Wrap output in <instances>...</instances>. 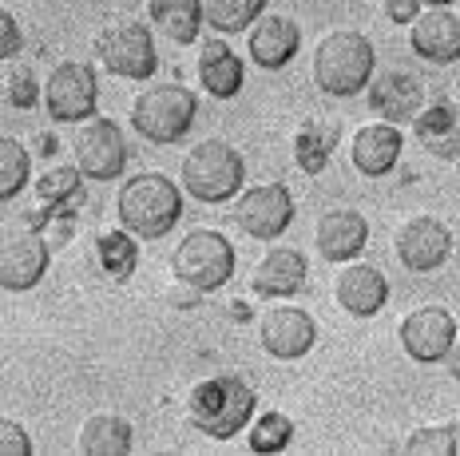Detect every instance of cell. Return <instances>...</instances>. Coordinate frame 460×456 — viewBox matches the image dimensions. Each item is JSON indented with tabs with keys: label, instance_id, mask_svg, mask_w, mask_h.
Returning a JSON list of instances; mask_svg holds the SVG:
<instances>
[{
	"label": "cell",
	"instance_id": "obj_1",
	"mask_svg": "<svg viewBox=\"0 0 460 456\" xmlns=\"http://www.w3.org/2000/svg\"><path fill=\"white\" fill-rule=\"evenodd\" d=\"M115 215H119L123 231L136 239H167L183 218V187L163 171H139L128 183H119Z\"/></svg>",
	"mask_w": 460,
	"mask_h": 456
},
{
	"label": "cell",
	"instance_id": "obj_2",
	"mask_svg": "<svg viewBox=\"0 0 460 456\" xmlns=\"http://www.w3.org/2000/svg\"><path fill=\"white\" fill-rule=\"evenodd\" d=\"M258 405V393L246 377L238 373H215L199 381L187 397V421L210 441H230L251 425Z\"/></svg>",
	"mask_w": 460,
	"mask_h": 456
},
{
	"label": "cell",
	"instance_id": "obj_3",
	"mask_svg": "<svg viewBox=\"0 0 460 456\" xmlns=\"http://www.w3.org/2000/svg\"><path fill=\"white\" fill-rule=\"evenodd\" d=\"M373 72H377V52L366 32L338 28L322 36L314 48V83L333 100H353L358 92H366Z\"/></svg>",
	"mask_w": 460,
	"mask_h": 456
},
{
	"label": "cell",
	"instance_id": "obj_4",
	"mask_svg": "<svg viewBox=\"0 0 460 456\" xmlns=\"http://www.w3.org/2000/svg\"><path fill=\"white\" fill-rule=\"evenodd\" d=\"M179 183L195 203L218 206L230 203L246 183V163L226 139H203L183 155V171H179Z\"/></svg>",
	"mask_w": 460,
	"mask_h": 456
},
{
	"label": "cell",
	"instance_id": "obj_5",
	"mask_svg": "<svg viewBox=\"0 0 460 456\" xmlns=\"http://www.w3.org/2000/svg\"><path fill=\"white\" fill-rule=\"evenodd\" d=\"M234 242L223 231H190L183 242L171 250V274L179 278V286L195 290V294H215L234 278Z\"/></svg>",
	"mask_w": 460,
	"mask_h": 456
},
{
	"label": "cell",
	"instance_id": "obj_6",
	"mask_svg": "<svg viewBox=\"0 0 460 456\" xmlns=\"http://www.w3.org/2000/svg\"><path fill=\"white\" fill-rule=\"evenodd\" d=\"M195 116H199V100L183 83L143 88L136 103H131V127L147 144H179V139H187L190 127H195Z\"/></svg>",
	"mask_w": 460,
	"mask_h": 456
},
{
	"label": "cell",
	"instance_id": "obj_7",
	"mask_svg": "<svg viewBox=\"0 0 460 456\" xmlns=\"http://www.w3.org/2000/svg\"><path fill=\"white\" fill-rule=\"evenodd\" d=\"M72 155L84 179L95 183H115L128 171V136L115 119H103L100 111L75 123L72 131Z\"/></svg>",
	"mask_w": 460,
	"mask_h": 456
},
{
	"label": "cell",
	"instance_id": "obj_8",
	"mask_svg": "<svg viewBox=\"0 0 460 456\" xmlns=\"http://www.w3.org/2000/svg\"><path fill=\"white\" fill-rule=\"evenodd\" d=\"M95 60L123 80H151L159 68L155 36L139 21H111L95 36Z\"/></svg>",
	"mask_w": 460,
	"mask_h": 456
},
{
	"label": "cell",
	"instance_id": "obj_9",
	"mask_svg": "<svg viewBox=\"0 0 460 456\" xmlns=\"http://www.w3.org/2000/svg\"><path fill=\"white\" fill-rule=\"evenodd\" d=\"M40 96H44V108L52 119L80 123V119L95 116V108H100V75L84 60H64L48 72Z\"/></svg>",
	"mask_w": 460,
	"mask_h": 456
},
{
	"label": "cell",
	"instance_id": "obj_10",
	"mask_svg": "<svg viewBox=\"0 0 460 456\" xmlns=\"http://www.w3.org/2000/svg\"><path fill=\"white\" fill-rule=\"evenodd\" d=\"M48 274V242L32 223H13L0 231V290L24 294Z\"/></svg>",
	"mask_w": 460,
	"mask_h": 456
},
{
	"label": "cell",
	"instance_id": "obj_11",
	"mask_svg": "<svg viewBox=\"0 0 460 456\" xmlns=\"http://www.w3.org/2000/svg\"><path fill=\"white\" fill-rule=\"evenodd\" d=\"M234 223L243 234L258 242H274L290 231L294 223V195L286 183H258L251 191L238 195L234 203Z\"/></svg>",
	"mask_w": 460,
	"mask_h": 456
},
{
	"label": "cell",
	"instance_id": "obj_12",
	"mask_svg": "<svg viewBox=\"0 0 460 456\" xmlns=\"http://www.w3.org/2000/svg\"><path fill=\"white\" fill-rule=\"evenodd\" d=\"M456 318L445 306H420L413 313H405L397 326V341L405 349V357H413L417 365H437L448 357L456 341Z\"/></svg>",
	"mask_w": 460,
	"mask_h": 456
},
{
	"label": "cell",
	"instance_id": "obj_13",
	"mask_svg": "<svg viewBox=\"0 0 460 456\" xmlns=\"http://www.w3.org/2000/svg\"><path fill=\"white\" fill-rule=\"evenodd\" d=\"M453 254V231L433 215H413L409 223H401L397 231V259L405 270L429 274L440 270Z\"/></svg>",
	"mask_w": 460,
	"mask_h": 456
},
{
	"label": "cell",
	"instance_id": "obj_14",
	"mask_svg": "<svg viewBox=\"0 0 460 456\" xmlns=\"http://www.w3.org/2000/svg\"><path fill=\"white\" fill-rule=\"evenodd\" d=\"M258 346L278 361H298L318 346V321L298 306L266 310L258 321Z\"/></svg>",
	"mask_w": 460,
	"mask_h": 456
},
{
	"label": "cell",
	"instance_id": "obj_15",
	"mask_svg": "<svg viewBox=\"0 0 460 456\" xmlns=\"http://www.w3.org/2000/svg\"><path fill=\"white\" fill-rule=\"evenodd\" d=\"M333 302L349 318H373L389 302V278L369 262H341L338 278H333Z\"/></svg>",
	"mask_w": 460,
	"mask_h": 456
},
{
	"label": "cell",
	"instance_id": "obj_16",
	"mask_svg": "<svg viewBox=\"0 0 460 456\" xmlns=\"http://www.w3.org/2000/svg\"><path fill=\"white\" fill-rule=\"evenodd\" d=\"M298 48H302V28H298V21H290V16L262 13L251 32H246V52H251V60L266 72L286 68V64L298 56Z\"/></svg>",
	"mask_w": 460,
	"mask_h": 456
},
{
	"label": "cell",
	"instance_id": "obj_17",
	"mask_svg": "<svg viewBox=\"0 0 460 456\" xmlns=\"http://www.w3.org/2000/svg\"><path fill=\"white\" fill-rule=\"evenodd\" d=\"M369 92V111L381 116L385 123H405L420 111V100H425V88L413 72L405 68H385V72H373V80L366 83Z\"/></svg>",
	"mask_w": 460,
	"mask_h": 456
},
{
	"label": "cell",
	"instance_id": "obj_18",
	"mask_svg": "<svg viewBox=\"0 0 460 456\" xmlns=\"http://www.w3.org/2000/svg\"><path fill=\"white\" fill-rule=\"evenodd\" d=\"M409 44L429 64H456L460 60V16L448 8L417 13L409 24Z\"/></svg>",
	"mask_w": 460,
	"mask_h": 456
},
{
	"label": "cell",
	"instance_id": "obj_19",
	"mask_svg": "<svg viewBox=\"0 0 460 456\" xmlns=\"http://www.w3.org/2000/svg\"><path fill=\"white\" fill-rule=\"evenodd\" d=\"M314 242H318V254L325 262H338V266L353 262L369 242V223H366V215L338 206V211H325L318 218V226H314Z\"/></svg>",
	"mask_w": 460,
	"mask_h": 456
},
{
	"label": "cell",
	"instance_id": "obj_20",
	"mask_svg": "<svg viewBox=\"0 0 460 456\" xmlns=\"http://www.w3.org/2000/svg\"><path fill=\"white\" fill-rule=\"evenodd\" d=\"M401 147H405V136H401L397 123H366V127L353 131L349 159L366 179H381L397 167Z\"/></svg>",
	"mask_w": 460,
	"mask_h": 456
},
{
	"label": "cell",
	"instance_id": "obj_21",
	"mask_svg": "<svg viewBox=\"0 0 460 456\" xmlns=\"http://www.w3.org/2000/svg\"><path fill=\"white\" fill-rule=\"evenodd\" d=\"M251 286L258 298H294L305 286V254L294 246H270L254 266Z\"/></svg>",
	"mask_w": 460,
	"mask_h": 456
},
{
	"label": "cell",
	"instance_id": "obj_22",
	"mask_svg": "<svg viewBox=\"0 0 460 456\" xmlns=\"http://www.w3.org/2000/svg\"><path fill=\"white\" fill-rule=\"evenodd\" d=\"M417 144L437 159H460V108L453 100H437L413 116Z\"/></svg>",
	"mask_w": 460,
	"mask_h": 456
},
{
	"label": "cell",
	"instance_id": "obj_23",
	"mask_svg": "<svg viewBox=\"0 0 460 456\" xmlns=\"http://www.w3.org/2000/svg\"><path fill=\"white\" fill-rule=\"evenodd\" d=\"M246 68L234 56L226 40H207L203 52H199V83L210 92L215 100H234L243 92Z\"/></svg>",
	"mask_w": 460,
	"mask_h": 456
},
{
	"label": "cell",
	"instance_id": "obj_24",
	"mask_svg": "<svg viewBox=\"0 0 460 456\" xmlns=\"http://www.w3.org/2000/svg\"><path fill=\"white\" fill-rule=\"evenodd\" d=\"M131 444H136V429L128 417L115 413H95L75 433V449L84 456H123L131 452Z\"/></svg>",
	"mask_w": 460,
	"mask_h": 456
},
{
	"label": "cell",
	"instance_id": "obj_25",
	"mask_svg": "<svg viewBox=\"0 0 460 456\" xmlns=\"http://www.w3.org/2000/svg\"><path fill=\"white\" fill-rule=\"evenodd\" d=\"M147 16L171 44L199 40V32L207 24L203 0H147Z\"/></svg>",
	"mask_w": 460,
	"mask_h": 456
},
{
	"label": "cell",
	"instance_id": "obj_26",
	"mask_svg": "<svg viewBox=\"0 0 460 456\" xmlns=\"http://www.w3.org/2000/svg\"><path fill=\"white\" fill-rule=\"evenodd\" d=\"M338 119H305L298 131H294V159L305 175H322L325 163H330V151L338 147Z\"/></svg>",
	"mask_w": 460,
	"mask_h": 456
},
{
	"label": "cell",
	"instance_id": "obj_27",
	"mask_svg": "<svg viewBox=\"0 0 460 456\" xmlns=\"http://www.w3.org/2000/svg\"><path fill=\"white\" fill-rule=\"evenodd\" d=\"M36 195H40L48 215H64L68 218L75 206L84 203V175L80 167H52L48 175L36 183Z\"/></svg>",
	"mask_w": 460,
	"mask_h": 456
},
{
	"label": "cell",
	"instance_id": "obj_28",
	"mask_svg": "<svg viewBox=\"0 0 460 456\" xmlns=\"http://www.w3.org/2000/svg\"><path fill=\"white\" fill-rule=\"evenodd\" d=\"M32 183V151L21 139L0 136V203L16 198Z\"/></svg>",
	"mask_w": 460,
	"mask_h": 456
},
{
	"label": "cell",
	"instance_id": "obj_29",
	"mask_svg": "<svg viewBox=\"0 0 460 456\" xmlns=\"http://www.w3.org/2000/svg\"><path fill=\"white\" fill-rule=\"evenodd\" d=\"M95 259H100V266L111 274L115 282H128L131 274H136V266H139L136 234H128L123 226H119V231L100 234V242H95Z\"/></svg>",
	"mask_w": 460,
	"mask_h": 456
},
{
	"label": "cell",
	"instance_id": "obj_30",
	"mask_svg": "<svg viewBox=\"0 0 460 456\" xmlns=\"http://www.w3.org/2000/svg\"><path fill=\"white\" fill-rule=\"evenodd\" d=\"M262 13H266V0H203L207 24L223 36L246 32Z\"/></svg>",
	"mask_w": 460,
	"mask_h": 456
},
{
	"label": "cell",
	"instance_id": "obj_31",
	"mask_svg": "<svg viewBox=\"0 0 460 456\" xmlns=\"http://www.w3.org/2000/svg\"><path fill=\"white\" fill-rule=\"evenodd\" d=\"M246 441H251V452H282L294 441V421L286 413H278V408H266L251 425Z\"/></svg>",
	"mask_w": 460,
	"mask_h": 456
},
{
	"label": "cell",
	"instance_id": "obj_32",
	"mask_svg": "<svg viewBox=\"0 0 460 456\" xmlns=\"http://www.w3.org/2000/svg\"><path fill=\"white\" fill-rule=\"evenodd\" d=\"M401 449L417 452V456H456L460 452L456 425H425V429H413Z\"/></svg>",
	"mask_w": 460,
	"mask_h": 456
},
{
	"label": "cell",
	"instance_id": "obj_33",
	"mask_svg": "<svg viewBox=\"0 0 460 456\" xmlns=\"http://www.w3.org/2000/svg\"><path fill=\"white\" fill-rule=\"evenodd\" d=\"M40 92H44L40 80H36V72L28 68V64H13V68H8V75H4V100L13 103V108H21V111L36 108Z\"/></svg>",
	"mask_w": 460,
	"mask_h": 456
},
{
	"label": "cell",
	"instance_id": "obj_34",
	"mask_svg": "<svg viewBox=\"0 0 460 456\" xmlns=\"http://www.w3.org/2000/svg\"><path fill=\"white\" fill-rule=\"evenodd\" d=\"M0 456H32V436L21 421L0 417Z\"/></svg>",
	"mask_w": 460,
	"mask_h": 456
},
{
	"label": "cell",
	"instance_id": "obj_35",
	"mask_svg": "<svg viewBox=\"0 0 460 456\" xmlns=\"http://www.w3.org/2000/svg\"><path fill=\"white\" fill-rule=\"evenodd\" d=\"M21 48H24L21 24H16L13 13H4V8H0V64L16 60V56H21Z\"/></svg>",
	"mask_w": 460,
	"mask_h": 456
},
{
	"label": "cell",
	"instance_id": "obj_36",
	"mask_svg": "<svg viewBox=\"0 0 460 456\" xmlns=\"http://www.w3.org/2000/svg\"><path fill=\"white\" fill-rule=\"evenodd\" d=\"M417 13H420V0H385V16L393 24H413Z\"/></svg>",
	"mask_w": 460,
	"mask_h": 456
},
{
	"label": "cell",
	"instance_id": "obj_37",
	"mask_svg": "<svg viewBox=\"0 0 460 456\" xmlns=\"http://www.w3.org/2000/svg\"><path fill=\"white\" fill-rule=\"evenodd\" d=\"M448 369H453V377L460 381V334H456V341H453V349H448Z\"/></svg>",
	"mask_w": 460,
	"mask_h": 456
},
{
	"label": "cell",
	"instance_id": "obj_38",
	"mask_svg": "<svg viewBox=\"0 0 460 456\" xmlns=\"http://www.w3.org/2000/svg\"><path fill=\"white\" fill-rule=\"evenodd\" d=\"M420 4H429V8H448L453 0H420Z\"/></svg>",
	"mask_w": 460,
	"mask_h": 456
}]
</instances>
